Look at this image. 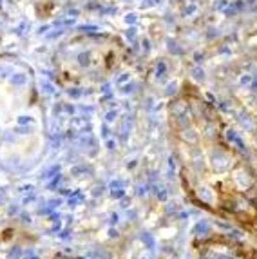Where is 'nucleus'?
I'll return each instance as SVG.
<instances>
[{
    "label": "nucleus",
    "instance_id": "nucleus-1",
    "mask_svg": "<svg viewBox=\"0 0 257 259\" xmlns=\"http://www.w3.org/2000/svg\"><path fill=\"white\" fill-rule=\"evenodd\" d=\"M168 127L190 201L257 238V174L230 142L218 109L199 91L185 87L168 104Z\"/></svg>",
    "mask_w": 257,
    "mask_h": 259
},
{
    "label": "nucleus",
    "instance_id": "nucleus-2",
    "mask_svg": "<svg viewBox=\"0 0 257 259\" xmlns=\"http://www.w3.org/2000/svg\"><path fill=\"white\" fill-rule=\"evenodd\" d=\"M123 53V46L114 36H74L56 51L55 76L67 89H93L118 71Z\"/></svg>",
    "mask_w": 257,
    "mask_h": 259
},
{
    "label": "nucleus",
    "instance_id": "nucleus-3",
    "mask_svg": "<svg viewBox=\"0 0 257 259\" xmlns=\"http://www.w3.org/2000/svg\"><path fill=\"white\" fill-rule=\"evenodd\" d=\"M51 259H73V257H67V255H53Z\"/></svg>",
    "mask_w": 257,
    "mask_h": 259
}]
</instances>
